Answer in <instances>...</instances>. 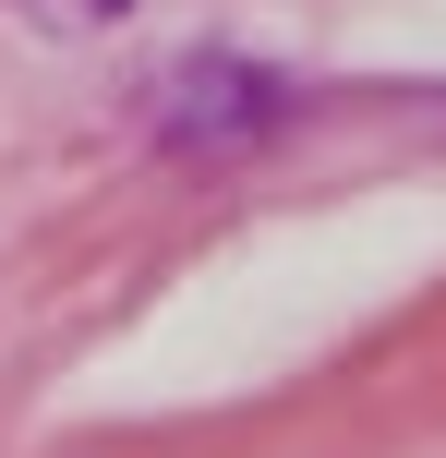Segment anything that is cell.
<instances>
[{
    "instance_id": "cell-1",
    "label": "cell",
    "mask_w": 446,
    "mask_h": 458,
    "mask_svg": "<svg viewBox=\"0 0 446 458\" xmlns=\"http://www.w3.org/2000/svg\"><path fill=\"white\" fill-rule=\"evenodd\" d=\"M145 97H157V133L181 145V157H230V145H265V133H290V121H302V85H290V72H265V61H230V48L169 61Z\"/></svg>"
},
{
    "instance_id": "cell-2",
    "label": "cell",
    "mask_w": 446,
    "mask_h": 458,
    "mask_svg": "<svg viewBox=\"0 0 446 458\" xmlns=\"http://www.w3.org/2000/svg\"><path fill=\"white\" fill-rule=\"evenodd\" d=\"M13 13H37L48 37H97V24H121L133 0H13Z\"/></svg>"
}]
</instances>
